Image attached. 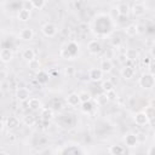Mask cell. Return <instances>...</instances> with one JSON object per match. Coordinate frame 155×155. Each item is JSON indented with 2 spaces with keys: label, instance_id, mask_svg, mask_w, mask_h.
<instances>
[{
  "label": "cell",
  "instance_id": "25",
  "mask_svg": "<svg viewBox=\"0 0 155 155\" xmlns=\"http://www.w3.org/2000/svg\"><path fill=\"white\" fill-rule=\"evenodd\" d=\"M93 109H94V105H93V103L91 101H87V102L81 103V110H82V113L90 114V113L93 111Z\"/></svg>",
  "mask_w": 155,
  "mask_h": 155
},
{
  "label": "cell",
  "instance_id": "19",
  "mask_svg": "<svg viewBox=\"0 0 155 155\" xmlns=\"http://www.w3.org/2000/svg\"><path fill=\"white\" fill-rule=\"evenodd\" d=\"M136 74V70L133 67H128V65H125L122 69H121V76L125 79V80H130Z\"/></svg>",
  "mask_w": 155,
  "mask_h": 155
},
{
  "label": "cell",
  "instance_id": "28",
  "mask_svg": "<svg viewBox=\"0 0 155 155\" xmlns=\"http://www.w3.org/2000/svg\"><path fill=\"white\" fill-rule=\"evenodd\" d=\"M23 124L28 127H31L36 124V119L34 115H25V116H23Z\"/></svg>",
  "mask_w": 155,
  "mask_h": 155
},
{
  "label": "cell",
  "instance_id": "32",
  "mask_svg": "<svg viewBox=\"0 0 155 155\" xmlns=\"http://www.w3.org/2000/svg\"><path fill=\"white\" fill-rule=\"evenodd\" d=\"M79 94V98H80V102L84 103V102H87V101H91V94L87 92V91H81Z\"/></svg>",
  "mask_w": 155,
  "mask_h": 155
},
{
  "label": "cell",
  "instance_id": "3",
  "mask_svg": "<svg viewBox=\"0 0 155 155\" xmlns=\"http://www.w3.org/2000/svg\"><path fill=\"white\" fill-rule=\"evenodd\" d=\"M41 33H42L45 36H47V38H53V36L58 33V28H57L56 24H53V23H51V22H47V23L42 24V27H41Z\"/></svg>",
  "mask_w": 155,
  "mask_h": 155
},
{
  "label": "cell",
  "instance_id": "20",
  "mask_svg": "<svg viewBox=\"0 0 155 155\" xmlns=\"http://www.w3.org/2000/svg\"><path fill=\"white\" fill-rule=\"evenodd\" d=\"M116 11H117V15H119V16L127 17V16H128V13L131 12V7H130V5H128V4H126V2H121V4H119V5H117Z\"/></svg>",
  "mask_w": 155,
  "mask_h": 155
},
{
  "label": "cell",
  "instance_id": "15",
  "mask_svg": "<svg viewBox=\"0 0 155 155\" xmlns=\"http://www.w3.org/2000/svg\"><path fill=\"white\" fill-rule=\"evenodd\" d=\"M40 116H41V120L42 121H50L54 116V110L52 108H41Z\"/></svg>",
  "mask_w": 155,
  "mask_h": 155
},
{
  "label": "cell",
  "instance_id": "7",
  "mask_svg": "<svg viewBox=\"0 0 155 155\" xmlns=\"http://www.w3.org/2000/svg\"><path fill=\"white\" fill-rule=\"evenodd\" d=\"M18 36H19V39L23 40V41H30V40H33V38H34V31H33L31 28L25 27V28L21 29Z\"/></svg>",
  "mask_w": 155,
  "mask_h": 155
},
{
  "label": "cell",
  "instance_id": "11",
  "mask_svg": "<svg viewBox=\"0 0 155 155\" xmlns=\"http://www.w3.org/2000/svg\"><path fill=\"white\" fill-rule=\"evenodd\" d=\"M27 105H28L29 109H31V110H34V111H36V110H41V108H42V103H41V101H40L39 98H36V97H31V98H29V99L27 101Z\"/></svg>",
  "mask_w": 155,
  "mask_h": 155
},
{
  "label": "cell",
  "instance_id": "23",
  "mask_svg": "<svg viewBox=\"0 0 155 155\" xmlns=\"http://www.w3.org/2000/svg\"><path fill=\"white\" fill-rule=\"evenodd\" d=\"M22 58L25 59L27 62H29L30 59L35 58V51L31 48V47H25L22 52Z\"/></svg>",
  "mask_w": 155,
  "mask_h": 155
},
{
  "label": "cell",
  "instance_id": "6",
  "mask_svg": "<svg viewBox=\"0 0 155 155\" xmlns=\"http://www.w3.org/2000/svg\"><path fill=\"white\" fill-rule=\"evenodd\" d=\"M29 96H30V92L27 87H18L16 91V98L19 102H27L29 99Z\"/></svg>",
  "mask_w": 155,
  "mask_h": 155
},
{
  "label": "cell",
  "instance_id": "2",
  "mask_svg": "<svg viewBox=\"0 0 155 155\" xmlns=\"http://www.w3.org/2000/svg\"><path fill=\"white\" fill-rule=\"evenodd\" d=\"M154 85H155V78H154V74L151 71L142 74V76L139 78V86L142 88L150 90L154 87Z\"/></svg>",
  "mask_w": 155,
  "mask_h": 155
},
{
  "label": "cell",
  "instance_id": "41",
  "mask_svg": "<svg viewBox=\"0 0 155 155\" xmlns=\"http://www.w3.org/2000/svg\"><path fill=\"white\" fill-rule=\"evenodd\" d=\"M151 151H153V147H151V148L148 150V154H151Z\"/></svg>",
  "mask_w": 155,
  "mask_h": 155
},
{
  "label": "cell",
  "instance_id": "36",
  "mask_svg": "<svg viewBox=\"0 0 155 155\" xmlns=\"http://www.w3.org/2000/svg\"><path fill=\"white\" fill-rule=\"evenodd\" d=\"M121 41H122V40H121V38H120L119 35H117V36L114 35L113 39H111V44H113V46H116V47L121 45Z\"/></svg>",
  "mask_w": 155,
  "mask_h": 155
},
{
  "label": "cell",
  "instance_id": "17",
  "mask_svg": "<svg viewBox=\"0 0 155 155\" xmlns=\"http://www.w3.org/2000/svg\"><path fill=\"white\" fill-rule=\"evenodd\" d=\"M5 126H6L10 131L16 130V128L19 127V120H18L16 116H8V117L6 119V121H5Z\"/></svg>",
  "mask_w": 155,
  "mask_h": 155
},
{
  "label": "cell",
  "instance_id": "18",
  "mask_svg": "<svg viewBox=\"0 0 155 155\" xmlns=\"http://www.w3.org/2000/svg\"><path fill=\"white\" fill-rule=\"evenodd\" d=\"M30 17H31V12H30V10L24 8V7H22L21 10H18L17 18H18L21 22H28V21L30 19Z\"/></svg>",
  "mask_w": 155,
  "mask_h": 155
},
{
  "label": "cell",
  "instance_id": "33",
  "mask_svg": "<svg viewBox=\"0 0 155 155\" xmlns=\"http://www.w3.org/2000/svg\"><path fill=\"white\" fill-rule=\"evenodd\" d=\"M75 68L74 67H65L64 68V75H65V78H69V79H71L74 75H75Z\"/></svg>",
  "mask_w": 155,
  "mask_h": 155
},
{
  "label": "cell",
  "instance_id": "8",
  "mask_svg": "<svg viewBox=\"0 0 155 155\" xmlns=\"http://www.w3.org/2000/svg\"><path fill=\"white\" fill-rule=\"evenodd\" d=\"M88 78L91 81L93 82H97V81H101L102 78H103V71L99 69V68H91L88 70Z\"/></svg>",
  "mask_w": 155,
  "mask_h": 155
},
{
  "label": "cell",
  "instance_id": "34",
  "mask_svg": "<svg viewBox=\"0 0 155 155\" xmlns=\"http://www.w3.org/2000/svg\"><path fill=\"white\" fill-rule=\"evenodd\" d=\"M107 102H108V98H107L105 93H104V94L98 96V97H97V99H96V103H97L98 105H103V104H105Z\"/></svg>",
  "mask_w": 155,
  "mask_h": 155
},
{
  "label": "cell",
  "instance_id": "39",
  "mask_svg": "<svg viewBox=\"0 0 155 155\" xmlns=\"http://www.w3.org/2000/svg\"><path fill=\"white\" fill-rule=\"evenodd\" d=\"M7 78V73L5 70H0V81H4Z\"/></svg>",
  "mask_w": 155,
  "mask_h": 155
},
{
  "label": "cell",
  "instance_id": "12",
  "mask_svg": "<svg viewBox=\"0 0 155 155\" xmlns=\"http://www.w3.org/2000/svg\"><path fill=\"white\" fill-rule=\"evenodd\" d=\"M13 59V52L10 48H1L0 50V61L4 63H8Z\"/></svg>",
  "mask_w": 155,
  "mask_h": 155
},
{
  "label": "cell",
  "instance_id": "5",
  "mask_svg": "<svg viewBox=\"0 0 155 155\" xmlns=\"http://www.w3.org/2000/svg\"><path fill=\"white\" fill-rule=\"evenodd\" d=\"M87 51L91 54H98L102 51V45L98 40H91L87 44Z\"/></svg>",
  "mask_w": 155,
  "mask_h": 155
},
{
  "label": "cell",
  "instance_id": "9",
  "mask_svg": "<svg viewBox=\"0 0 155 155\" xmlns=\"http://www.w3.org/2000/svg\"><path fill=\"white\" fill-rule=\"evenodd\" d=\"M124 142L126 144V147L128 148H136L138 145V137L134 133H127L124 138Z\"/></svg>",
  "mask_w": 155,
  "mask_h": 155
},
{
  "label": "cell",
  "instance_id": "21",
  "mask_svg": "<svg viewBox=\"0 0 155 155\" xmlns=\"http://www.w3.org/2000/svg\"><path fill=\"white\" fill-rule=\"evenodd\" d=\"M134 122L138 126H144V125H147L149 122V120H148L147 115L144 114V111H139V113H137L134 115Z\"/></svg>",
  "mask_w": 155,
  "mask_h": 155
},
{
  "label": "cell",
  "instance_id": "37",
  "mask_svg": "<svg viewBox=\"0 0 155 155\" xmlns=\"http://www.w3.org/2000/svg\"><path fill=\"white\" fill-rule=\"evenodd\" d=\"M79 30H80L81 33H87V31H88V24L85 23V22L80 23V24H79Z\"/></svg>",
  "mask_w": 155,
  "mask_h": 155
},
{
  "label": "cell",
  "instance_id": "13",
  "mask_svg": "<svg viewBox=\"0 0 155 155\" xmlns=\"http://www.w3.org/2000/svg\"><path fill=\"white\" fill-rule=\"evenodd\" d=\"M35 80L39 82V85H45V84H47L48 80H50V74H48L47 71L40 69V70L36 71V78H35Z\"/></svg>",
  "mask_w": 155,
  "mask_h": 155
},
{
  "label": "cell",
  "instance_id": "30",
  "mask_svg": "<svg viewBox=\"0 0 155 155\" xmlns=\"http://www.w3.org/2000/svg\"><path fill=\"white\" fill-rule=\"evenodd\" d=\"M29 1H30L31 6L36 10H41L46 4V0H29Z\"/></svg>",
  "mask_w": 155,
  "mask_h": 155
},
{
  "label": "cell",
  "instance_id": "35",
  "mask_svg": "<svg viewBox=\"0 0 155 155\" xmlns=\"http://www.w3.org/2000/svg\"><path fill=\"white\" fill-rule=\"evenodd\" d=\"M104 93H105V96H107L108 101H115V99H116V97H117V94H116V92H115L114 90H110V91L104 92Z\"/></svg>",
  "mask_w": 155,
  "mask_h": 155
},
{
  "label": "cell",
  "instance_id": "38",
  "mask_svg": "<svg viewBox=\"0 0 155 155\" xmlns=\"http://www.w3.org/2000/svg\"><path fill=\"white\" fill-rule=\"evenodd\" d=\"M52 107H53L52 109H57V108L61 109V108H62V103H61L59 101L57 102V99H53V102H52Z\"/></svg>",
  "mask_w": 155,
  "mask_h": 155
},
{
  "label": "cell",
  "instance_id": "1",
  "mask_svg": "<svg viewBox=\"0 0 155 155\" xmlns=\"http://www.w3.org/2000/svg\"><path fill=\"white\" fill-rule=\"evenodd\" d=\"M59 154H64V155H81V154H85V150L79 145V144H75V143H70V144H67L64 145L62 149L58 150Z\"/></svg>",
  "mask_w": 155,
  "mask_h": 155
},
{
  "label": "cell",
  "instance_id": "10",
  "mask_svg": "<svg viewBox=\"0 0 155 155\" xmlns=\"http://www.w3.org/2000/svg\"><path fill=\"white\" fill-rule=\"evenodd\" d=\"M145 11H147L145 6L143 4H140V2H136L131 7V12L133 13L134 17H142V16H144L145 15Z\"/></svg>",
  "mask_w": 155,
  "mask_h": 155
},
{
  "label": "cell",
  "instance_id": "40",
  "mask_svg": "<svg viewBox=\"0 0 155 155\" xmlns=\"http://www.w3.org/2000/svg\"><path fill=\"white\" fill-rule=\"evenodd\" d=\"M4 127H5V122H4V121H1V120H0V132H1V131H2V130H4Z\"/></svg>",
  "mask_w": 155,
  "mask_h": 155
},
{
  "label": "cell",
  "instance_id": "22",
  "mask_svg": "<svg viewBox=\"0 0 155 155\" xmlns=\"http://www.w3.org/2000/svg\"><path fill=\"white\" fill-rule=\"evenodd\" d=\"M138 25L137 24H134V23H132V24H128L126 28H125V34L127 35V36H130V38H133V36H136L137 34H138Z\"/></svg>",
  "mask_w": 155,
  "mask_h": 155
},
{
  "label": "cell",
  "instance_id": "27",
  "mask_svg": "<svg viewBox=\"0 0 155 155\" xmlns=\"http://www.w3.org/2000/svg\"><path fill=\"white\" fill-rule=\"evenodd\" d=\"M28 67H29L31 70L38 71V70H40V69H41V63H40V61H39V59L33 58V59H30V61L28 62Z\"/></svg>",
  "mask_w": 155,
  "mask_h": 155
},
{
  "label": "cell",
  "instance_id": "14",
  "mask_svg": "<svg viewBox=\"0 0 155 155\" xmlns=\"http://www.w3.org/2000/svg\"><path fill=\"white\" fill-rule=\"evenodd\" d=\"M67 103H68V105H70V107H73V108L79 107V105L81 104L80 98H79V94L75 93V92L68 94V97H67Z\"/></svg>",
  "mask_w": 155,
  "mask_h": 155
},
{
  "label": "cell",
  "instance_id": "4",
  "mask_svg": "<svg viewBox=\"0 0 155 155\" xmlns=\"http://www.w3.org/2000/svg\"><path fill=\"white\" fill-rule=\"evenodd\" d=\"M75 47H78L76 46V44L75 42H70L67 47H63L62 50H61V56L64 58V59H73V57L76 54V52H78V48L76 50H73V48H75Z\"/></svg>",
  "mask_w": 155,
  "mask_h": 155
},
{
  "label": "cell",
  "instance_id": "31",
  "mask_svg": "<svg viewBox=\"0 0 155 155\" xmlns=\"http://www.w3.org/2000/svg\"><path fill=\"white\" fill-rule=\"evenodd\" d=\"M102 90L104 91V92H108V91H110V90H114V84L110 81V80H105V81H103L102 82Z\"/></svg>",
  "mask_w": 155,
  "mask_h": 155
},
{
  "label": "cell",
  "instance_id": "24",
  "mask_svg": "<svg viewBox=\"0 0 155 155\" xmlns=\"http://www.w3.org/2000/svg\"><path fill=\"white\" fill-rule=\"evenodd\" d=\"M108 151H109L111 155H122V154L126 153V149H125L122 145H117V144H116V145L109 147Z\"/></svg>",
  "mask_w": 155,
  "mask_h": 155
},
{
  "label": "cell",
  "instance_id": "29",
  "mask_svg": "<svg viewBox=\"0 0 155 155\" xmlns=\"http://www.w3.org/2000/svg\"><path fill=\"white\" fill-rule=\"evenodd\" d=\"M144 114L147 115L148 120L151 121V120L154 119V116H155V109H154V107H153V105H148V107H145Z\"/></svg>",
  "mask_w": 155,
  "mask_h": 155
},
{
  "label": "cell",
  "instance_id": "26",
  "mask_svg": "<svg viewBox=\"0 0 155 155\" xmlns=\"http://www.w3.org/2000/svg\"><path fill=\"white\" fill-rule=\"evenodd\" d=\"M138 56H139L138 51H136V50H133V48H128V50H126V52H125V57H126V59L136 61V59L138 58Z\"/></svg>",
  "mask_w": 155,
  "mask_h": 155
},
{
  "label": "cell",
  "instance_id": "16",
  "mask_svg": "<svg viewBox=\"0 0 155 155\" xmlns=\"http://www.w3.org/2000/svg\"><path fill=\"white\" fill-rule=\"evenodd\" d=\"M99 69L103 71V74H104V73H105V74L110 73L111 69H113V62H111V59H109V58L102 59V61H101V64H99Z\"/></svg>",
  "mask_w": 155,
  "mask_h": 155
}]
</instances>
